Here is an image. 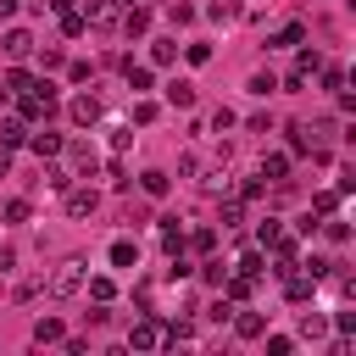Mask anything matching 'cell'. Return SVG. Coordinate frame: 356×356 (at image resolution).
I'll use <instances>...</instances> for the list:
<instances>
[{
    "label": "cell",
    "mask_w": 356,
    "mask_h": 356,
    "mask_svg": "<svg viewBox=\"0 0 356 356\" xmlns=\"http://www.w3.org/2000/svg\"><path fill=\"white\" fill-rule=\"evenodd\" d=\"M83 278H89V261H83V256H67V261L50 273V295H56V300H72V295L83 289Z\"/></svg>",
    "instance_id": "1"
},
{
    "label": "cell",
    "mask_w": 356,
    "mask_h": 356,
    "mask_svg": "<svg viewBox=\"0 0 356 356\" xmlns=\"http://www.w3.org/2000/svg\"><path fill=\"white\" fill-rule=\"evenodd\" d=\"M56 111V89L50 83H33L28 95H22V122H44Z\"/></svg>",
    "instance_id": "2"
},
{
    "label": "cell",
    "mask_w": 356,
    "mask_h": 356,
    "mask_svg": "<svg viewBox=\"0 0 356 356\" xmlns=\"http://www.w3.org/2000/svg\"><path fill=\"white\" fill-rule=\"evenodd\" d=\"M61 195H67V217H95V211H100V195H95V189H72V184H67Z\"/></svg>",
    "instance_id": "3"
},
{
    "label": "cell",
    "mask_w": 356,
    "mask_h": 356,
    "mask_svg": "<svg viewBox=\"0 0 356 356\" xmlns=\"http://www.w3.org/2000/svg\"><path fill=\"white\" fill-rule=\"evenodd\" d=\"M161 339H167V334H161V323H150V317H139V323H134V334H128V345H134V350H156Z\"/></svg>",
    "instance_id": "4"
},
{
    "label": "cell",
    "mask_w": 356,
    "mask_h": 356,
    "mask_svg": "<svg viewBox=\"0 0 356 356\" xmlns=\"http://www.w3.org/2000/svg\"><path fill=\"white\" fill-rule=\"evenodd\" d=\"M317 67H323V56H317V50H300V56H295V67H289V78H284V83H289V89H300V83H306V78H312V72H317Z\"/></svg>",
    "instance_id": "5"
},
{
    "label": "cell",
    "mask_w": 356,
    "mask_h": 356,
    "mask_svg": "<svg viewBox=\"0 0 356 356\" xmlns=\"http://www.w3.org/2000/svg\"><path fill=\"white\" fill-rule=\"evenodd\" d=\"M67 117H72L78 128H95V122H100V100H95V95H78V100L67 106Z\"/></svg>",
    "instance_id": "6"
},
{
    "label": "cell",
    "mask_w": 356,
    "mask_h": 356,
    "mask_svg": "<svg viewBox=\"0 0 356 356\" xmlns=\"http://www.w3.org/2000/svg\"><path fill=\"white\" fill-rule=\"evenodd\" d=\"M117 17H122L117 0H89L83 6V22H95V28H117Z\"/></svg>",
    "instance_id": "7"
},
{
    "label": "cell",
    "mask_w": 356,
    "mask_h": 356,
    "mask_svg": "<svg viewBox=\"0 0 356 356\" xmlns=\"http://www.w3.org/2000/svg\"><path fill=\"white\" fill-rule=\"evenodd\" d=\"M0 50H6L11 61H22V56H33V33H28V28H11V33L0 39Z\"/></svg>",
    "instance_id": "8"
},
{
    "label": "cell",
    "mask_w": 356,
    "mask_h": 356,
    "mask_svg": "<svg viewBox=\"0 0 356 356\" xmlns=\"http://www.w3.org/2000/svg\"><path fill=\"white\" fill-rule=\"evenodd\" d=\"M228 323H234L239 339H261V334H267V317H261V312H239V317H228Z\"/></svg>",
    "instance_id": "9"
},
{
    "label": "cell",
    "mask_w": 356,
    "mask_h": 356,
    "mask_svg": "<svg viewBox=\"0 0 356 356\" xmlns=\"http://www.w3.org/2000/svg\"><path fill=\"white\" fill-rule=\"evenodd\" d=\"M61 339H67L61 317H39V323H33V345H61Z\"/></svg>",
    "instance_id": "10"
},
{
    "label": "cell",
    "mask_w": 356,
    "mask_h": 356,
    "mask_svg": "<svg viewBox=\"0 0 356 356\" xmlns=\"http://www.w3.org/2000/svg\"><path fill=\"white\" fill-rule=\"evenodd\" d=\"M17 145H28V122L22 117H6L0 122V150H17Z\"/></svg>",
    "instance_id": "11"
},
{
    "label": "cell",
    "mask_w": 356,
    "mask_h": 356,
    "mask_svg": "<svg viewBox=\"0 0 356 356\" xmlns=\"http://www.w3.org/2000/svg\"><path fill=\"white\" fill-rule=\"evenodd\" d=\"M167 106L189 111V106H195V83H189V78H172V83H167Z\"/></svg>",
    "instance_id": "12"
},
{
    "label": "cell",
    "mask_w": 356,
    "mask_h": 356,
    "mask_svg": "<svg viewBox=\"0 0 356 356\" xmlns=\"http://www.w3.org/2000/svg\"><path fill=\"white\" fill-rule=\"evenodd\" d=\"M139 189H145V195H150V200H161V195H167V189H172V178H167V172H161V167H150V172H139Z\"/></svg>",
    "instance_id": "13"
},
{
    "label": "cell",
    "mask_w": 356,
    "mask_h": 356,
    "mask_svg": "<svg viewBox=\"0 0 356 356\" xmlns=\"http://www.w3.org/2000/svg\"><path fill=\"white\" fill-rule=\"evenodd\" d=\"M117 22H122L128 33H150V6H128V11L117 17Z\"/></svg>",
    "instance_id": "14"
},
{
    "label": "cell",
    "mask_w": 356,
    "mask_h": 356,
    "mask_svg": "<svg viewBox=\"0 0 356 356\" xmlns=\"http://www.w3.org/2000/svg\"><path fill=\"white\" fill-rule=\"evenodd\" d=\"M284 295H289V300H312V278L289 267V273H284Z\"/></svg>",
    "instance_id": "15"
},
{
    "label": "cell",
    "mask_w": 356,
    "mask_h": 356,
    "mask_svg": "<svg viewBox=\"0 0 356 356\" xmlns=\"http://www.w3.org/2000/svg\"><path fill=\"white\" fill-rule=\"evenodd\" d=\"M150 61L156 67H172L178 61V39H150Z\"/></svg>",
    "instance_id": "16"
},
{
    "label": "cell",
    "mask_w": 356,
    "mask_h": 356,
    "mask_svg": "<svg viewBox=\"0 0 356 356\" xmlns=\"http://www.w3.org/2000/svg\"><path fill=\"white\" fill-rule=\"evenodd\" d=\"M111 267H139V245L134 239H117L111 245Z\"/></svg>",
    "instance_id": "17"
},
{
    "label": "cell",
    "mask_w": 356,
    "mask_h": 356,
    "mask_svg": "<svg viewBox=\"0 0 356 356\" xmlns=\"http://www.w3.org/2000/svg\"><path fill=\"white\" fill-rule=\"evenodd\" d=\"M33 156H61V134H28Z\"/></svg>",
    "instance_id": "18"
},
{
    "label": "cell",
    "mask_w": 356,
    "mask_h": 356,
    "mask_svg": "<svg viewBox=\"0 0 356 356\" xmlns=\"http://www.w3.org/2000/svg\"><path fill=\"white\" fill-rule=\"evenodd\" d=\"M261 178L284 184V178H289V156H261Z\"/></svg>",
    "instance_id": "19"
},
{
    "label": "cell",
    "mask_w": 356,
    "mask_h": 356,
    "mask_svg": "<svg viewBox=\"0 0 356 356\" xmlns=\"http://www.w3.org/2000/svg\"><path fill=\"white\" fill-rule=\"evenodd\" d=\"M33 83H39V78H33V72H22V67H11V72H6V89H11V95H28Z\"/></svg>",
    "instance_id": "20"
},
{
    "label": "cell",
    "mask_w": 356,
    "mask_h": 356,
    "mask_svg": "<svg viewBox=\"0 0 356 356\" xmlns=\"http://www.w3.org/2000/svg\"><path fill=\"white\" fill-rule=\"evenodd\" d=\"M72 167H78V172H83V178H89V172H95V167H100V156H95V150H89V145H72Z\"/></svg>",
    "instance_id": "21"
},
{
    "label": "cell",
    "mask_w": 356,
    "mask_h": 356,
    "mask_svg": "<svg viewBox=\"0 0 356 356\" xmlns=\"http://www.w3.org/2000/svg\"><path fill=\"white\" fill-rule=\"evenodd\" d=\"M83 28H89V22H83V11H72V6H67V11H61V33H67V39H78Z\"/></svg>",
    "instance_id": "22"
},
{
    "label": "cell",
    "mask_w": 356,
    "mask_h": 356,
    "mask_svg": "<svg viewBox=\"0 0 356 356\" xmlns=\"http://www.w3.org/2000/svg\"><path fill=\"white\" fill-rule=\"evenodd\" d=\"M184 245H189V250H200V256H211V245H217V234H211V228H195V234H189Z\"/></svg>",
    "instance_id": "23"
},
{
    "label": "cell",
    "mask_w": 356,
    "mask_h": 356,
    "mask_svg": "<svg viewBox=\"0 0 356 356\" xmlns=\"http://www.w3.org/2000/svg\"><path fill=\"white\" fill-rule=\"evenodd\" d=\"M323 334H328V323H323L317 312H306V317H300V339H323Z\"/></svg>",
    "instance_id": "24"
},
{
    "label": "cell",
    "mask_w": 356,
    "mask_h": 356,
    "mask_svg": "<svg viewBox=\"0 0 356 356\" xmlns=\"http://www.w3.org/2000/svg\"><path fill=\"white\" fill-rule=\"evenodd\" d=\"M206 17H211V22H234L239 6H234V0H217V6H206Z\"/></svg>",
    "instance_id": "25"
},
{
    "label": "cell",
    "mask_w": 356,
    "mask_h": 356,
    "mask_svg": "<svg viewBox=\"0 0 356 356\" xmlns=\"http://www.w3.org/2000/svg\"><path fill=\"white\" fill-rule=\"evenodd\" d=\"M122 72H128V89H134V95H139V89H150V67H134V61H128Z\"/></svg>",
    "instance_id": "26"
},
{
    "label": "cell",
    "mask_w": 356,
    "mask_h": 356,
    "mask_svg": "<svg viewBox=\"0 0 356 356\" xmlns=\"http://www.w3.org/2000/svg\"><path fill=\"white\" fill-rule=\"evenodd\" d=\"M312 206H317V217H334V211H339V189H323Z\"/></svg>",
    "instance_id": "27"
},
{
    "label": "cell",
    "mask_w": 356,
    "mask_h": 356,
    "mask_svg": "<svg viewBox=\"0 0 356 356\" xmlns=\"http://www.w3.org/2000/svg\"><path fill=\"white\" fill-rule=\"evenodd\" d=\"M239 217H245V200H239V195L222 200V228H239Z\"/></svg>",
    "instance_id": "28"
},
{
    "label": "cell",
    "mask_w": 356,
    "mask_h": 356,
    "mask_svg": "<svg viewBox=\"0 0 356 356\" xmlns=\"http://www.w3.org/2000/svg\"><path fill=\"white\" fill-rule=\"evenodd\" d=\"M300 39H306V28H300V22H284V28H278V39H273V44H300Z\"/></svg>",
    "instance_id": "29"
},
{
    "label": "cell",
    "mask_w": 356,
    "mask_h": 356,
    "mask_svg": "<svg viewBox=\"0 0 356 356\" xmlns=\"http://www.w3.org/2000/svg\"><path fill=\"white\" fill-rule=\"evenodd\" d=\"M83 284H89V295H95V300H111V295H117V284H111V278H83Z\"/></svg>",
    "instance_id": "30"
},
{
    "label": "cell",
    "mask_w": 356,
    "mask_h": 356,
    "mask_svg": "<svg viewBox=\"0 0 356 356\" xmlns=\"http://www.w3.org/2000/svg\"><path fill=\"white\" fill-rule=\"evenodd\" d=\"M273 89H278L273 72H256V78H250V95H273Z\"/></svg>",
    "instance_id": "31"
},
{
    "label": "cell",
    "mask_w": 356,
    "mask_h": 356,
    "mask_svg": "<svg viewBox=\"0 0 356 356\" xmlns=\"http://www.w3.org/2000/svg\"><path fill=\"white\" fill-rule=\"evenodd\" d=\"M200 278H206V284H222L228 267H222V261H200Z\"/></svg>",
    "instance_id": "32"
},
{
    "label": "cell",
    "mask_w": 356,
    "mask_h": 356,
    "mask_svg": "<svg viewBox=\"0 0 356 356\" xmlns=\"http://www.w3.org/2000/svg\"><path fill=\"white\" fill-rule=\"evenodd\" d=\"M211 128H217V134H228V128H234V111H228V106H217V111H211Z\"/></svg>",
    "instance_id": "33"
},
{
    "label": "cell",
    "mask_w": 356,
    "mask_h": 356,
    "mask_svg": "<svg viewBox=\"0 0 356 356\" xmlns=\"http://www.w3.org/2000/svg\"><path fill=\"white\" fill-rule=\"evenodd\" d=\"M44 184H50V189H67L72 178H67V167H44Z\"/></svg>",
    "instance_id": "34"
},
{
    "label": "cell",
    "mask_w": 356,
    "mask_h": 356,
    "mask_svg": "<svg viewBox=\"0 0 356 356\" xmlns=\"http://www.w3.org/2000/svg\"><path fill=\"white\" fill-rule=\"evenodd\" d=\"M6 222H28V200H6Z\"/></svg>",
    "instance_id": "35"
},
{
    "label": "cell",
    "mask_w": 356,
    "mask_h": 356,
    "mask_svg": "<svg viewBox=\"0 0 356 356\" xmlns=\"http://www.w3.org/2000/svg\"><path fill=\"white\" fill-rule=\"evenodd\" d=\"M278 234H284V228H278V217H267V222H261V228H256V239H261V245H273V239H278Z\"/></svg>",
    "instance_id": "36"
},
{
    "label": "cell",
    "mask_w": 356,
    "mask_h": 356,
    "mask_svg": "<svg viewBox=\"0 0 356 356\" xmlns=\"http://www.w3.org/2000/svg\"><path fill=\"white\" fill-rule=\"evenodd\" d=\"M167 339H172V345H184V339H195V323H172V328H167Z\"/></svg>",
    "instance_id": "37"
},
{
    "label": "cell",
    "mask_w": 356,
    "mask_h": 356,
    "mask_svg": "<svg viewBox=\"0 0 356 356\" xmlns=\"http://www.w3.org/2000/svg\"><path fill=\"white\" fill-rule=\"evenodd\" d=\"M167 17H172V22H178V28H189V22H195V6H172V11H167Z\"/></svg>",
    "instance_id": "38"
},
{
    "label": "cell",
    "mask_w": 356,
    "mask_h": 356,
    "mask_svg": "<svg viewBox=\"0 0 356 356\" xmlns=\"http://www.w3.org/2000/svg\"><path fill=\"white\" fill-rule=\"evenodd\" d=\"M39 61H44V72H56V67H61V50H56V44H44V50H39Z\"/></svg>",
    "instance_id": "39"
},
{
    "label": "cell",
    "mask_w": 356,
    "mask_h": 356,
    "mask_svg": "<svg viewBox=\"0 0 356 356\" xmlns=\"http://www.w3.org/2000/svg\"><path fill=\"white\" fill-rule=\"evenodd\" d=\"M134 122H156V100H139L134 106Z\"/></svg>",
    "instance_id": "40"
},
{
    "label": "cell",
    "mask_w": 356,
    "mask_h": 356,
    "mask_svg": "<svg viewBox=\"0 0 356 356\" xmlns=\"http://www.w3.org/2000/svg\"><path fill=\"white\" fill-rule=\"evenodd\" d=\"M323 234H328V239H334V245H345V239H350V228H345V222H339V217H334V222H328V228H323Z\"/></svg>",
    "instance_id": "41"
},
{
    "label": "cell",
    "mask_w": 356,
    "mask_h": 356,
    "mask_svg": "<svg viewBox=\"0 0 356 356\" xmlns=\"http://www.w3.org/2000/svg\"><path fill=\"white\" fill-rule=\"evenodd\" d=\"M239 273H250V278H256V273H267V267H261V256H256V250H245V261H239Z\"/></svg>",
    "instance_id": "42"
},
{
    "label": "cell",
    "mask_w": 356,
    "mask_h": 356,
    "mask_svg": "<svg viewBox=\"0 0 356 356\" xmlns=\"http://www.w3.org/2000/svg\"><path fill=\"white\" fill-rule=\"evenodd\" d=\"M11 267H17V250H11V245H0V273H11Z\"/></svg>",
    "instance_id": "43"
},
{
    "label": "cell",
    "mask_w": 356,
    "mask_h": 356,
    "mask_svg": "<svg viewBox=\"0 0 356 356\" xmlns=\"http://www.w3.org/2000/svg\"><path fill=\"white\" fill-rule=\"evenodd\" d=\"M6 172H11V150H0V178H6Z\"/></svg>",
    "instance_id": "44"
},
{
    "label": "cell",
    "mask_w": 356,
    "mask_h": 356,
    "mask_svg": "<svg viewBox=\"0 0 356 356\" xmlns=\"http://www.w3.org/2000/svg\"><path fill=\"white\" fill-rule=\"evenodd\" d=\"M11 11H17V0H0V17H11Z\"/></svg>",
    "instance_id": "45"
},
{
    "label": "cell",
    "mask_w": 356,
    "mask_h": 356,
    "mask_svg": "<svg viewBox=\"0 0 356 356\" xmlns=\"http://www.w3.org/2000/svg\"><path fill=\"white\" fill-rule=\"evenodd\" d=\"M6 95H11V89H0V106H6Z\"/></svg>",
    "instance_id": "46"
}]
</instances>
